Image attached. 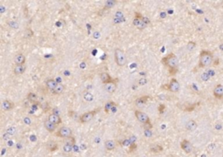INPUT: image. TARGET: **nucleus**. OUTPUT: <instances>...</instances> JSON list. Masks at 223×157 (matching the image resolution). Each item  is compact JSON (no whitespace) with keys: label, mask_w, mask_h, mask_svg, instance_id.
<instances>
[{"label":"nucleus","mask_w":223,"mask_h":157,"mask_svg":"<svg viewBox=\"0 0 223 157\" xmlns=\"http://www.w3.org/2000/svg\"><path fill=\"white\" fill-rule=\"evenodd\" d=\"M214 60V55L212 52L208 51H201L200 53V61L199 66L200 67H208L212 65Z\"/></svg>","instance_id":"1"},{"label":"nucleus","mask_w":223,"mask_h":157,"mask_svg":"<svg viewBox=\"0 0 223 157\" xmlns=\"http://www.w3.org/2000/svg\"><path fill=\"white\" fill-rule=\"evenodd\" d=\"M161 62L163 65L167 66L169 70H171V69H177L179 60H178V58L174 53H169L168 55L162 58Z\"/></svg>","instance_id":"2"},{"label":"nucleus","mask_w":223,"mask_h":157,"mask_svg":"<svg viewBox=\"0 0 223 157\" xmlns=\"http://www.w3.org/2000/svg\"><path fill=\"white\" fill-rule=\"evenodd\" d=\"M114 59L117 66H124L126 63V58L125 52L121 49H115L114 51Z\"/></svg>","instance_id":"3"},{"label":"nucleus","mask_w":223,"mask_h":157,"mask_svg":"<svg viewBox=\"0 0 223 157\" xmlns=\"http://www.w3.org/2000/svg\"><path fill=\"white\" fill-rule=\"evenodd\" d=\"M72 129L70 128L67 127H61L58 132L55 134V135L57 137H60V138H70L72 137Z\"/></svg>","instance_id":"4"},{"label":"nucleus","mask_w":223,"mask_h":157,"mask_svg":"<svg viewBox=\"0 0 223 157\" xmlns=\"http://www.w3.org/2000/svg\"><path fill=\"white\" fill-rule=\"evenodd\" d=\"M135 117H136V119H137L140 122H141V123L144 124V125L151 124V123H150V119H149L148 115H147V114H145V113L140 111V110H136V111H135Z\"/></svg>","instance_id":"5"},{"label":"nucleus","mask_w":223,"mask_h":157,"mask_svg":"<svg viewBox=\"0 0 223 157\" xmlns=\"http://www.w3.org/2000/svg\"><path fill=\"white\" fill-rule=\"evenodd\" d=\"M99 112V109L98 110H93V111H91V112H87V113H85L84 114H82L79 118V121L81 123H87L89 122L91 120H92V118L94 117V115L96 114V113Z\"/></svg>","instance_id":"6"},{"label":"nucleus","mask_w":223,"mask_h":157,"mask_svg":"<svg viewBox=\"0 0 223 157\" xmlns=\"http://www.w3.org/2000/svg\"><path fill=\"white\" fill-rule=\"evenodd\" d=\"M166 87H167V89L168 90V91H170V92H172V93H177L179 90H180V83H179V81L176 80V79H172L171 80H170V82H169V84L168 85H167L166 86Z\"/></svg>","instance_id":"7"},{"label":"nucleus","mask_w":223,"mask_h":157,"mask_svg":"<svg viewBox=\"0 0 223 157\" xmlns=\"http://www.w3.org/2000/svg\"><path fill=\"white\" fill-rule=\"evenodd\" d=\"M181 148L186 154H190L193 151V146L191 142L188 140H183L181 142Z\"/></svg>","instance_id":"8"},{"label":"nucleus","mask_w":223,"mask_h":157,"mask_svg":"<svg viewBox=\"0 0 223 157\" xmlns=\"http://www.w3.org/2000/svg\"><path fill=\"white\" fill-rule=\"evenodd\" d=\"M214 95L217 99H222L223 98V86L221 84H218L215 86L214 89Z\"/></svg>","instance_id":"9"},{"label":"nucleus","mask_w":223,"mask_h":157,"mask_svg":"<svg viewBox=\"0 0 223 157\" xmlns=\"http://www.w3.org/2000/svg\"><path fill=\"white\" fill-rule=\"evenodd\" d=\"M100 80L101 81L105 84V85H107L111 82H113L115 81L116 80H113L107 73H100Z\"/></svg>","instance_id":"10"},{"label":"nucleus","mask_w":223,"mask_h":157,"mask_svg":"<svg viewBox=\"0 0 223 157\" xmlns=\"http://www.w3.org/2000/svg\"><path fill=\"white\" fill-rule=\"evenodd\" d=\"M44 126L45 129H46L49 133H53V132L55 131V129H56V127H57V125L53 124V123H52L51 121H50L49 120L44 121Z\"/></svg>","instance_id":"11"},{"label":"nucleus","mask_w":223,"mask_h":157,"mask_svg":"<svg viewBox=\"0 0 223 157\" xmlns=\"http://www.w3.org/2000/svg\"><path fill=\"white\" fill-rule=\"evenodd\" d=\"M14 61H15L16 66H22V65H24V63H25V57H24V55H23L22 53L17 54L16 57H15V59H14Z\"/></svg>","instance_id":"12"},{"label":"nucleus","mask_w":223,"mask_h":157,"mask_svg":"<svg viewBox=\"0 0 223 157\" xmlns=\"http://www.w3.org/2000/svg\"><path fill=\"white\" fill-rule=\"evenodd\" d=\"M48 120H49L50 121H51V122H52L53 124H55V125H59V124L62 122L60 116L58 115V114H50V115L48 116Z\"/></svg>","instance_id":"13"},{"label":"nucleus","mask_w":223,"mask_h":157,"mask_svg":"<svg viewBox=\"0 0 223 157\" xmlns=\"http://www.w3.org/2000/svg\"><path fill=\"white\" fill-rule=\"evenodd\" d=\"M117 81H118V80H116L115 81L111 82V83L106 85V87H106V90L108 93H110V94H113V93L115 92V90L117 89Z\"/></svg>","instance_id":"14"},{"label":"nucleus","mask_w":223,"mask_h":157,"mask_svg":"<svg viewBox=\"0 0 223 157\" xmlns=\"http://www.w3.org/2000/svg\"><path fill=\"white\" fill-rule=\"evenodd\" d=\"M58 82L55 80H53V79H49V80H47L46 81H45V86H46V87L48 88V89H51V91H53L55 88H56V87L58 86Z\"/></svg>","instance_id":"15"},{"label":"nucleus","mask_w":223,"mask_h":157,"mask_svg":"<svg viewBox=\"0 0 223 157\" xmlns=\"http://www.w3.org/2000/svg\"><path fill=\"white\" fill-rule=\"evenodd\" d=\"M25 66L24 65H22V66H16L13 69V73L16 74V75H20V74H23L25 71Z\"/></svg>","instance_id":"16"},{"label":"nucleus","mask_w":223,"mask_h":157,"mask_svg":"<svg viewBox=\"0 0 223 157\" xmlns=\"http://www.w3.org/2000/svg\"><path fill=\"white\" fill-rule=\"evenodd\" d=\"M116 145H115V142L112 140H108L105 142V148L106 149V150L108 151H113L114 149H115Z\"/></svg>","instance_id":"17"},{"label":"nucleus","mask_w":223,"mask_h":157,"mask_svg":"<svg viewBox=\"0 0 223 157\" xmlns=\"http://www.w3.org/2000/svg\"><path fill=\"white\" fill-rule=\"evenodd\" d=\"M186 128H187V129L189 130V131H194V130H195L196 128H197V123H196L195 121L191 120V121H189L187 123Z\"/></svg>","instance_id":"18"},{"label":"nucleus","mask_w":223,"mask_h":157,"mask_svg":"<svg viewBox=\"0 0 223 157\" xmlns=\"http://www.w3.org/2000/svg\"><path fill=\"white\" fill-rule=\"evenodd\" d=\"M2 107L4 110L9 111V110H11L14 107V104L12 102H10V100H4V101H3Z\"/></svg>","instance_id":"19"},{"label":"nucleus","mask_w":223,"mask_h":157,"mask_svg":"<svg viewBox=\"0 0 223 157\" xmlns=\"http://www.w3.org/2000/svg\"><path fill=\"white\" fill-rule=\"evenodd\" d=\"M149 97L148 96H142V97H140L138 98L136 100H135V104L137 106H143L144 104H146V102L148 100Z\"/></svg>","instance_id":"20"},{"label":"nucleus","mask_w":223,"mask_h":157,"mask_svg":"<svg viewBox=\"0 0 223 157\" xmlns=\"http://www.w3.org/2000/svg\"><path fill=\"white\" fill-rule=\"evenodd\" d=\"M117 106V104L115 103V102H113V101H108L106 105H105V112L106 113V114H108L112 109H113V107H116Z\"/></svg>","instance_id":"21"},{"label":"nucleus","mask_w":223,"mask_h":157,"mask_svg":"<svg viewBox=\"0 0 223 157\" xmlns=\"http://www.w3.org/2000/svg\"><path fill=\"white\" fill-rule=\"evenodd\" d=\"M64 90H65V87L62 84L58 83V86L56 87V88L52 91V93L54 94H62L64 92Z\"/></svg>","instance_id":"22"},{"label":"nucleus","mask_w":223,"mask_h":157,"mask_svg":"<svg viewBox=\"0 0 223 157\" xmlns=\"http://www.w3.org/2000/svg\"><path fill=\"white\" fill-rule=\"evenodd\" d=\"M27 100H28L30 102L34 103V102H37V100H38V96H37V94H34V93H29L28 95H27Z\"/></svg>","instance_id":"23"},{"label":"nucleus","mask_w":223,"mask_h":157,"mask_svg":"<svg viewBox=\"0 0 223 157\" xmlns=\"http://www.w3.org/2000/svg\"><path fill=\"white\" fill-rule=\"evenodd\" d=\"M47 149H48L51 152H53V151H56V150L58 149V146L57 143H55V142H51L48 143Z\"/></svg>","instance_id":"24"},{"label":"nucleus","mask_w":223,"mask_h":157,"mask_svg":"<svg viewBox=\"0 0 223 157\" xmlns=\"http://www.w3.org/2000/svg\"><path fill=\"white\" fill-rule=\"evenodd\" d=\"M162 147L160 146V145H154V146H152L151 147V151L154 152V153H159L160 151H162Z\"/></svg>","instance_id":"25"},{"label":"nucleus","mask_w":223,"mask_h":157,"mask_svg":"<svg viewBox=\"0 0 223 157\" xmlns=\"http://www.w3.org/2000/svg\"><path fill=\"white\" fill-rule=\"evenodd\" d=\"M116 3H117V1H115V0H108L106 2V7L108 9L113 8L116 4Z\"/></svg>","instance_id":"26"},{"label":"nucleus","mask_w":223,"mask_h":157,"mask_svg":"<svg viewBox=\"0 0 223 157\" xmlns=\"http://www.w3.org/2000/svg\"><path fill=\"white\" fill-rule=\"evenodd\" d=\"M132 144H133V143L131 142L130 139H126L122 142V146H124V147H131Z\"/></svg>","instance_id":"27"},{"label":"nucleus","mask_w":223,"mask_h":157,"mask_svg":"<svg viewBox=\"0 0 223 157\" xmlns=\"http://www.w3.org/2000/svg\"><path fill=\"white\" fill-rule=\"evenodd\" d=\"M84 98H85L86 100L90 101V100H92L93 96H92V94H90V93H85V94H84Z\"/></svg>","instance_id":"28"},{"label":"nucleus","mask_w":223,"mask_h":157,"mask_svg":"<svg viewBox=\"0 0 223 157\" xmlns=\"http://www.w3.org/2000/svg\"><path fill=\"white\" fill-rule=\"evenodd\" d=\"M147 24H146L145 22H143V21L141 20L140 24L138 25V27H137V28H138L139 30H144V29H145V28L147 27Z\"/></svg>","instance_id":"29"},{"label":"nucleus","mask_w":223,"mask_h":157,"mask_svg":"<svg viewBox=\"0 0 223 157\" xmlns=\"http://www.w3.org/2000/svg\"><path fill=\"white\" fill-rule=\"evenodd\" d=\"M140 22H141V19H139V18H134V19H133V24L134 26L138 27V25L140 24Z\"/></svg>","instance_id":"30"},{"label":"nucleus","mask_w":223,"mask_h":157,"mask_svg":"<svg viewBox=\"0 0 223 157\" xmlns=\"http://www.w3.org/2000/svg\"><path fill=\"white\" fill-rule=\"evenodd\" d=\"M201 78H202V80H209V78H210V76H209V74L208 73H204L202 75H201Z\"/></svg>","instance_id":"31"},{"label":"nucleus","mask_w":223,"mask_h":157,"mask_svg":"<svg viewBox=\"0 0 223 157\" xmlns=\"http://www.w3.org/2000/svg\"><path fill=\"white\" fill-rule=\"evenodd\" d=\"M196 45H195V43H194V42H189L188 44V48L189 49V50H192V49H194L195 48V46Z\"/></svg>","instance_id":"32"},{"label":"nucleus","mask_w":223,"mask_h":157,"mask_svg":"<svg viewBox=\"0 0 223 157\" xmlns=\"http://www.w3.org/2000/svg\"><path fill=\"white\" fill-rule=\"evenodd\" d=\"M152 135H153V133L151 132L150 129H145V136H147V137H151Z\"/></svg>","instance_id":"33"},{"label":"nucleus","mask_w":223,"mask_h":157,"mask_svg":"<svg viewBox=\"0 0 223 157\" xmlns=\"http://www.w3.org/2000/svg\"><path fill=\"white\" fill-rule=\"evenodd\" d=\"M147 82V79H145V78H142V79H140V80H139V84L141 85V86L145 85Z\"/></svg>","instance_id":"34"},{"label":"nucleus","mask_w":223,"mask_h":157,"mask_svg":"<svg viewBox=\"0 0 223 157\" xmlns=\"http://www.w3.org/2000/svg\"><path fill=\"white\" fill-rule=\"evenodd\" d=\"M7 134H10V135H14L15 134V128H10L7 130Z\"/></svg>","instance_id":"35"},{"label":"nucleus","mask_w":223,"mask_h":157,"mask_svg":"<svg viewBox=\"0 0 223 157\" xmlns=\"http://www.w3.org/2000/svg\"><path fill=\"white\" fill-rule=\"evenodd\" d=\"M142 21H143V22H145L147 24H148L150 23V20H149V18H147V17H143V18H142Z\"/></svg>","instance_id":"36"},{"label":"nucleus","mask_w":223,"mask_h":157,"mask_svg":"<svg viewBox=\"0 0 223 157\" xmlns=\"http://www.w3.org/2000/svg\"><path fill=\"white\" fill-rule=\"evenodd\" d=\"M0 7H1V13H3V10H4V8H3V5H1Z\"/></svg>","instance_id":"37"}]
</instances>
